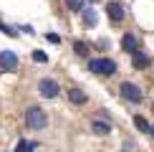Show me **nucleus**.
Here are the masks:
<instances>
[{
	"label": "nucleus",
	"mask_w": 154,
	"mask_h": 152,
	"mask_svg": "<svg viewBox=\"0 0 154 152\" xmlns=\"http://www.w3.org/2000/svg\"><path fill=\"white\" fill-rule=\"evenodd\" d=\"M25 124H28L30 129H43V127L48 124V117H46V112H43L41 106H28V109H25Z\"/></svg>",
	"instance_id": "obj_1"
},
{
	"label": "nucleus",
	"mask_w": 154,
	"mask_h": 152,
	"mask_svg": "<svg viewBox=\"0 0 154 152\" xmlns=\"http://www.w3.org/2000/svg\"><path fill=\"white\" fill-rule=\"evenodd\" d=\"M88 71H94L99 76H114L116 74V61H111V59H91L88 61Z\"/></svg>",
	"instance_id": "obj_2"
},
{
	"label": "nucleus",
	"mask_w": 154,
	"mask_h": 152,
	"mask_svg": "<svg viewBox=\"0 0 154 152\" xmlns=\"http://www.w3.org/2000/svg\"><path fill=\"white\" fill-rule=\"evenodd\" d=\"M58 91H61L58 81L51 79V76H46V79L38 81V94H41L43 99H56V97H58Z\"/></svg>",
	"instance_id": "obj_3"
},
{
	"label": "nucleus",
	"mask_w": 154,
	"mask_h": 152,
	"mask_svg": "<svg viewBox=\"0 0 154 152\" xmlns=\"http://www.w3.org/2000/svg\"><path fill=\"white\" fill-rule=\"evenodd\" d=\"M119 91H121V97H124L126 101H131V104H139L144 97H142V89H139L137 84H131V81H124V84L119 86Z\"/></svg>",
	"instance_id": "obj_4"
},
{
	"label": "nucleus",
	"mask_w": 154,
	"mask_h": 152,
	"mask_svg": "<svg viewBox=\"0 0 154 152\" xmlns=\"http://www.w3.org/2000/svg\"><path fill=\"white\" fill-rule=\"evenodd\" d=\"M106 15H109V21H111V23H121L126 18V10H124V5H121V3L111 0V3L106 5Z\"/></svg>",
	"instance_id": "obj_5"
},
{
	"label": "nucleus",
	"mask_w": 154,
	"mask_h": 152,
	"mask_svg": "<svg viewBox=\"0 0 154 152\" xmlns=\"http://www.w3.org/2000/svg\"><path fill=\"white\" fill-rule=\"evenodd\" d=\"M0 68L3 71H15L18 68V56L13 51H0Z\"/></svg>",
	"instance_id": "obj_6"
},
{
	"label": "nucleus",
	"mask_w": 154,
	"mask_h": 152,
	"mask_svg": "<svg viewBox=\"0 0 154 152\" xmlns=\"http://www.w3.org/2000/svg\"><path fill=\"white\" fill-rule=\"evenodd\" d=\"M131 66L134 68H146V66H152V59L144 53V51H134L131 53Z\"/></svg>",
	"instance_id": "obj_7"
},
{
	"label": "nucleus",
	"mask_w": 154,
	"mask_h": 152,
	"mask_svg": "<svg viewBox=\"0 0 154 152\" xmlns=\"http://www.w3.org/2000/svg\"><path fill=\"white\" fill-rule=\"evenodd\" d=\"M91 132L99 137H106L111 132V122H104V119H91Z\"/></svg>",
	"instance_id": "obj_8"
},
{
	"label": "nucleus",
	"mask_w": 154,
	"mask_h": 152,
	"mask_svg": "<svg viewBox=\"0 0 154 152\" xmlns=\"http://www.w3.org/2000/svg\"><path fill=\"white\" fill-rule=\"evenodd\" d=\"M121 48L126 51V53H134V51H139V41H137V36H131V33H124V38H121Z\"/></svg>",
	"instance_id": "obj_9"
},
{
	"label": "nucleus",
	"mask_w": 154,
	"mask_h": 152,
	"mask_svg": "<svg viewBox=\"0 0 154 152\" xmlns=\"http://www.w3.org/2000/svg\"><path fill=\"white\" fill-rule=\"evenodd\" d=\"M68 101H71V104H86L88 97L81 91V89H71V91H68Z\"/></svg>",
	"instance_id": "obj_10"
},
{
	"label": "nucleus",
	"mask_w": 154,
	"mask_h": 152,
	"mask_svg": "<svg viewBox=\"0 0 154 152\" xmlns=\"http://www.w3.org/2000/svg\"><path fill=\"white\" fill-rule=\"evenodd\" d=\"M81 15H83V23H86V25H96V23H99V15H96V10H91V8H83L81 10Z\"/></svg>",
	"instance_id": "obj_11"
},
{
	"label": "nucleus",
	"mask_w": 154,
	"mask_h": 152,
	"mask_svg": "<svg viewBox=\"0 0 154 152\" xmlns=\"http://www.w3.org/2000/svg\"><path fill=\"white\" fill-rule=\"evenodd\" d=\"M134 124H137V129H139V132H144V135H149V129H152V124L146 122L142 114H137V117H134Z\"/></svg>",
	"instance_id": "obj_12"
},
{
	"label": "nucleus",
	"mask_w": 154,
	"mask_h": 152,
	"mask_svg": "<svg viewBox=\"0 0 154 152\" xmlns=\"http://www.w3.org/2000/svg\"><path fill=\"white\" fill-rule=\"evenodd\" d=\"M66 8L73 10V13H81L83 10V0H66Z\"/></svg>",
	"instance_id": "obj_13"
},
{
	"label": "nucleus",
	"mask_w": 154,
	"mask_h": 152,
	"mask_svg": "<svg viewBox=\"0 0 154 152\" xmlns=\"http://www.w3.org/2000/svg\"><path fill=\"white\" fill-rule=\"evenodd\" d=\"M73 48H76V53H79V56H86V53H88V46H86L83 41H76Z\"/></svg>",
	"instance_id": "obj_14"
},
{
	"label": "nucleus",
	"mask_w": 154,
	"mask_h": 152,
	"mask_svg": "<svg viewBox=\"0 0 154 152\" xmlns=\"http://www.w3.org/2000/svg\"><path fill=\"white\" fill-rule=\"evenodd\" d=\"M0 30H3L5 36H10V38H15V36H18V30H15V28H10V25H3V23H0Z\"/></svg>",
	"instance_id": "obj_15"
},
{
	"label": "nucleus",
	"mask_w": 154,
	"mask_h": 152,
	"mask_svg": "<svg viewBox=\"0 0 154 152\" xmlns=\"http://www.w3.org/2000/svg\"><path fill=\"white\" fill-rule=\"evenodd\" d=\"M33 61H38V63H46V61H48V56L43 53V51H33Z\"/></svg>",
	"instance_id": "obj_16"
},
{
	"label": "nucleus",
	"mask_w": 154,
	"mask_h": 152,
	"mask_svg": "<svg viewBox=\"0 0 154 152\" xmlns=\"http://www.w3.org/2000/svg\"><path fill=\"white\" fill-rule=\"evenodd\" d=\"M46 38H48V41H51V43H61V38H58V36H56V33H46Z\"/></svg>",
	"instance_id": "obj_17"
},
{
	"label": "nucleus",
	"mask_w": 154,
	"mask_h": 152,
	"mask_svg": "<svg viewBox=\"0 0 154 152\" xmlns=\"http://www.w3.org/2000/svg\"><path fill=\"white\" fill-rule=\"evenodd\" d=\"M149 135H152V139H154V124H152V129H149Z\"/></svg>",
	"instance_id": "obj_18"
},
{
	"label": "nucleus",
	"mask_w": 154,
	"mask_h": 152,
	"mask_svg": "<svg viewBox=\"0 0 154 152\" xmlns=\"http://www.w3.org/2000/svg\"><path fill=\"white\" fill-rule=\"evenodd\" d=\"M88 3H99V0H88Z\"/></svg>",
	"instance_id": "obj_19"
}]
</instances>
